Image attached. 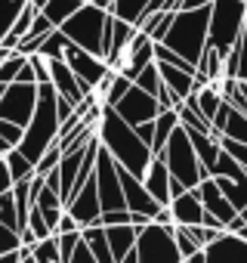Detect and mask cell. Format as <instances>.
<instances>
[{
  "instance_id": "94428289",
  "label": "cell",
  "mask_w": 247,
  "mask_h": 263,
  "mask_svg": "<svg viewBox=\"0 0 247 263\" xmlns=\"http://www.w3.org/2000/svg\"><path fill=\"white\" fill-rule=\"evenodd\" d=\"M80 4H93V0H80Z\"/></svg>"
},
{
  "instance_id": "74e56055",
  "label": "cell",
  "mask_w": 247,
  "mask_h": 263,
  "mask_svg": "<svg viewBox=\"0 0 247 263\" xmlns=\"http://www.w3.org/2000/svg\"><path fill=\"white\" fill-rule=\"evenodd\" d=\"M19 248H22V232L0 223V254H10V251H19Z\"/></svg>"
},
{
  "instance_id": "ffe728a7",
  "label": "cell",
  "mask_w": 247,
  "mask_h": 263,
  "mask_svg": "<svg viewBox=\"0 0 247 263\" xmlns=\"http://www.w3.org/2000/svg\"><path fill=\"white\" fill-rule=\"evenodd\" d=\"M189 102L213 124V118L219 115V108H222V102H225V96H222V90H219V81L216 84H204V87H198L192 96H189Z\"/></svg>"
},
{
  "instance_id": "e575fe53",
  "label": "cell",
  "mask_w": 247,
  "mask_h": 263,
  "mask_svg": "<svg viewBox=\"0 0 247 263\" xmlns=\"http://www.w3.org/2000/svg\"><path fill=\"white\" fill-rule=\"evenodd\" d=\"M22 232H31V235H34V241H44V238L56 235V232L50 229V223L44 220V214H40L37 208H31V214H28V226H25Z\"/></svg>"
},
{
  "instance_id": "4316f807",
  "label": "cell",
  "mask_w": 247,
  "mask_h": 263,
  "mask_svg": "<svg viewBox=\"0 0 247 263\" xmlns=\"http://www.w3.org/2000/svg\"><path fill=\"white\" fill-rule=\"evenodd\" d=\"M25 4L28 0H0V47H4L7 34L13 31V25H16L19 13L25 10Z\"/></svg>"
},
{
  "instance_id": "db71d44e",
  "label": "cell",
  "mask_w": 247,
  "mask_h": 263,
  "mask_svg": "<svg viewBox=\"0 0 247 263\" xmlns=\"http://www.w3.org/2000/svg\"><path fill=\"white\" fill-rule=\"evenodd\" d=\"M182 263H207V260H204V251H198V254H192V257L182 260Z\"/></svg>"
},
{
  "instance_id": "7c38bea8",
  "label": "cell",
  "mask_w": 247,
  "mask_h": 263,
  "mask_svg": "<svg viewBox=\"0 0 247 263\" xmlns=\"http://www.w3.org/2000/svg\"><path fill=\"white\" fill-rule=\"evenodd\" d=\"M47 62H50V84L56 87L59 96H65V99H71L74 105H80V102L93 93V90H90V87H87V84L68 68L65 59H47Z\"/></svg>"
},
{
  "instance_id": "e0dca14e",
  "label": "cell",
  "mask_w": 247,
  "mask_h": 263,
  "mask_svg": "<svg viewBox=\"0 0 247 263\" xmlns=\"http://www.w3.org/2000/svg\"><path fill=\"white\" fill-rule=\"evenodd\" d=\"M167 208H170V214H173V223H176V226H201V223H204V214H207L195 189H186V192H182V195H176Z\"/></svg>"
},
{
  "instance_id": "f546056e",
  "label": "cell",
  "mask_w": 247,
  "mask_h": 263,
  "mask_svg": "<svg viewBox=\"0 0 247 263\" xmlns=\"http://www.w3.org/2000/svg\"><path fill=\"white\" fill-rule=\"evenodd\" d=\"M4 161H7V171H10V180H13V183L28 180V177H34V174H37V171H34V164H31V161H28L19 149H13Z\"/></svg>"
},
{
  "instance_id": "52a82bcc",
  "label": "cell",
  "mask_w": 247,
  "mask_h": 263,
  "mask_svg": "<svg viewBox=\"0 0 247 263\" xmlns=\"http://www.w3.org/2000/svg\"><path fill=\"white\" fill-rule=\"evenodd\" d=\"M136 257L139 263H182V254L173 238V226L149 223L136 235Z\"/></svg>"
},
{
  "instance_id": "7a4b0ae2",
  "label": "cell",
  "mask_w": 247,
  "mask_h": 263,
  "mask_svg": "<svg viewBox=\"0 0 247 263\" xmlns=\"http://www.w3.org/2000/svg\"><path fill=\"white\" fill-rule=\"evenodd\" d=\"M56 87L53 84H37V105H34V115L22 134V143H19V152L37 167L40 155L59 143V134H62V118H59V108H56Z\"/></svg>"
},
{
  "instance_id": "6f0895ef",
  "label": "cell",
  "mask_w": 247,
  "mask_h": 263,
  "mask_svg": "<svg viewBox=\"0 0 247 263\" xmlns=\"http://www.w3.org/2000/svg\"><path fill=\"white\" fill-rule=\"evenodd\" d=\"M238 217H241V220L247 223V208H241V211H238Z\"/></svg>"
},
{
  "instance_id": "681fc988",
  "label": "cell",
  "mask_w": 247,
  "mask_h": 263,
  "mask_svg": "<svg viewBox=\"0 0 247 263\" xmlns=\"http://www.w3.org/2000/svg\"><path fill=\"white\" fill-rule=\"evenodd\" d=\"M201 7H213V0H182L179 10H201Z\"/></svg>"
},
{
  "instance_id": "b9f144b4",
  "label": "cell",
  "mask_w": 247,
  "mask_h": 263,
  "mask_svg": "<svg viewBox=\"0 0 247 263\" xmlns=\"http://www.w3.org/2000/svg\"><path fill=\"white\" fill-rule=\"evenodd\" d=\"M222 149H225V152H229V155H232V158H235V161H238V164L244 167V171H247V146H241V143H229V140H222Z\"/></svg>"
},
{
  "instance_id": "30bf717a",
  "label": "cell",
  "mask_w": 247,
  "mask_h": 263,
  "mask_svg": "<svg viewBox=\"0 0 247 263\" xmlns=\"http://www.w3.org/2000/svg\"><path fill=\"white\" fill-rule=\"evenodd\" d=\"M65 62H68V68H71V71H74V74H77L93 93L111 78V68H108L105 59H99V56H93V53L74 47V44H68V50H65Z\"/></svg>"
},
{
  "instance_id": "8d00e7d4",
  "label": "cell",
  "mask_w": 247,
  "mask_h": 263,
  "mask_svg": "<svg viewBox=\"0 0 247 263\" xmlns=\"http://www.w3.org/2000/svg\"><path fill=\"white\" fill-rule=\"evenodd\" d=\"M173 238H176V248H179L182 260H189L192 254H198V251H201V248H198V241L192 238V232H189L186 226H173Z\"/></svg>"
},
{
  "instance_id": "f5cc1de1",
  "label": "cell",
  "mask_w": 247,
  "mask_h": 263,
  "mask_svg": "<svg viewBox=\"0 0 247 263\" xmlns=\"http://www.w3.org/2000/svg\"><path fill=\"white\" fill-rule=\"evenodd\" d=\"M13 53H16V50H10V47H0V65H4V62L13 56Z\"/></svg>"
},
{
  "instance_id": "83f0119b",
  "label": "cell",
  "mask_w": 247,
  "mask_h": 263,
  "mask_svg": "<svg viewBox=\"0 0 247 263\" xmlns=\"http://www.w3.org/2000/svg\"><path fill=\"white\" fill-rule=\"evenodd\" d=\"M68 37L56 28V31H50L44 41H40V50L34 53V56H44V59H65V50H68Z\"/></svg>"
},
{
  "instance_id": "d590c367",
  "label": "cell",
  "mask_w": 247,
  "mask_h": 263,
  "mask_svg": "<svg viewBox=\"0 0 247 263\" xmlns=\"http://www.w3.org/2000/svg\"><path fill=\"white\" fill-rule=\"evenodd\" d=\"M59 161H62V146H59V143H53V146L40 155V161H37V167H34V171H37V177H47L50 171H56V167H59Z\"/></svg>"
},
{
  "instance_id": "277c9868",
  "label": "cell",
  "mask_w": 247,
  "mask_h": 263,
  "mask_svg": "<svg viewBox=\"0 0 247 263\" xmlns=\"http://www.w3.org/2000/svg\"><path fill=\"white\" fill-rule=\"evenodd\" d=\"M244 16H247V0H213L210 7V31L207 47L216 50L222 59L238 47L244 37Z\"/></svg>"
},
{
  "instance_id": "7bdbcfd3",
  "label": "cell",
  "mask_w": 247,
  "mask_h": 263,
  "mask_svg": "<svg viewBox=\"0 0 247 263\" xmlns=\"http://www.w3.org/2000/svg\"><path fill=\"white\" fill-rule=\"evenodd\" d=\"M65 232H80V226H77V220L65 211L62 217H59V226H56V235H65Z\"/></svg>"
},
{
  "instance_id": "cb8c5ba5",
  "label": "cell",
  "mask_w": 247,
  "mask_h": 263,
  "mask_svg": "<svg viewBox=\"0 0 247 263\" xmlns=\"http://www.w3.org/2000/svg\"><path fill=\"white\" fill-rule=\"evenodd\" d=\"M216 186L222 189V195L235 204V211L247 208V171L238 174V177H213Z\"/></svg>"
},
{
  "instance_id": "4fadbf2b",
  "label": "cell",
  "mask_w": 247,
  "mask_h": 263,
  "mask_svg": "<svg viewBox=\"0 0 247 263\" xmlns=\"http://www.w3.org/2000/svg\"><path fill=\"white\" fill-rule=\"evenodd\" d=\"M195 192H198V198H201V204H204V211L210 214V217H216L222 226H229L235 217H238V211H235V204L222 195V189L216 186V180L213 177H204L198 186H195Z\"/></svg>"
},
{
  "instance_id": "9c48e42d",
  "label": "cell",
  "mask_w": 247,
  "mask_h": 263,
  "mask_svg": "<svg viewBox=\"0 0 247 263\" xmlns=\"http://www.w3.org/2000/svg\"><path fill=\"white\" fill-rule=\"evenodd\" d=\"M123 121H127L130 127H142V124H149V121H155L158 115H161V105H158V99L152 96V93H146V90H139L136 84H130V90L123 93V99L117 102V105H111Z\"/></svg>"
},
{
  "instance_id": "60d3db41",
  "label": "cell",
  "mask_w": 247,
  "mask_h": 263,
  "mask_svg": "<svg viewBox=\"0 0 247 263\" xmlns=\"http://www.w3.org/2000/svg\"><path fill=\"white\" fill-rule=\"evenodd\" d=\"M50 31H56V28H53V22H50L44 13H37V16H34V22H31V31H28V34H31V37H47Z\"/></svg>"
},
{
  "instance_id": "5b68a950",
  "label": "cell",
  "mask_w": 247,
  "mask_h": 263,
  "mask_svg": "<svg viewBox=\"0 0 247 263\" xmlns=\"http://www.w3.org/2000/svg\"><path fill=\"white\" fill-rule=\"evenodd\" d=\"M108 19H111V13H105V10H99V7H93V4H84L59 31H62L74 47H80V50H87V53L105 59V53H108V50H105Z\"/></svg>"
},
{
  "instance_id": "ab89813d",
  "label": "cell",
  "mask_w": 247,
  "mask_h": 263,
  "mask_svg": "<svg viewBox=\"0 0 247 263\" xmlns=\"http://www.w3.org/2000/svg\"><path fill=\"white\" fill-rule=\"evenodd\" d=\"M130 223V211L127 208H120V211H102V217H99V226H127Z\"/></svg>"
},
{
  "instance_id": "f907efd6",
  "label": "cell",
  "mask_w": 247,
  "mask_h": 263,
  "mask_svg": "<svg viewBox=\"0 0 247 263\" xmlns=\"http://www.w3.org/2000/svg\"><path fill=\"white\" fill-rule=\"evenodd\" d=\"M152 223V217H146V214H130V226H136V229H146Z\"/></svg>"
},
{
  "instance_id": "d6a6232c",
  "label": "cell",
  "mask_w": 247,
  "mask_h": 263,
  "mask_svg": "<svg viewBox=\"0 0 247 263\" xmlns=\"http://www.w3.org/2000/svg\"><path fill=\"white\" fill-rule=\"evenodd\" d=\"M31 257H34L37 263H62V257H59V241H56V235H50V238L37 241V245L31 248Z\"/></svg>"
},
{
  "instance_id": "836d02e7",
  "label": "cell",
  "mask_w": 247,
  "mask_h": 263,
  "mask_svg": "<svg viewBox=\"0 0 247 263\" xmlns=\"http://www.w3.org/2000/svg\"><path fill=\"white\" fill-rule=\"evenodd\" d=\"M25 59L28 56H22V53H13L4 65H0V87H10V84H16V78H19V71H22V65H25Z\"/></svg>"
},
{
  "instance_id": "7402d4cb",
  "label": "cell",
  "mask_w": 247,
  "mask_h": 263,
  "mask_svg": "<svg viewBox=\"0 0 247 263\" xmlns=\"http://www.w3.org/2000/svg\"><path fill=\"white\" fill-rule=\"evenodd\" d=\"M176 127H179V111L176 108H161V115L155 118V137H152V155L155 158L164 152V146L173 137Z\"/></svg>"
},
{
  "instance_id": "816d5d0a",
  "label": "cell",
  "mask_w": 247,
  "mask_h": 263,
  "mask_svg": "<svg viewBox=\"0 0 247 263\" xmlns=\"http://www.w3.org/2000/svg\"><path fill=\"white\" fill-rule=\"evenodd\" d=\"M93 7H99V10L111 13V10H114V0H93Z\"/></svg>"
},
{
  "instance_id": "44dd1931",
  "label": "cell",
  "mask_w": 247,
  "mask_h": 263,
  "mask_svg": "<svg viewBox=\"0 0 247 263\" xmlns=\"http://www.w3.org/2000/svg\"><path fill=\"white\" fill-rule=\"evenodd\" d=\"M136 235H139V229L136 226H108L105 229V238H108V245H111V254H114V260L120 263L123 257H127L133 248H136Z\"/></svg>"
},
{
  "instance_id": "d4e9b609",
  "label": "cell",
  "mask_w": 247,
  "mask_h": 263,
  "mask_svg": "<svg viewBox=\"0 0 247 263\" xmlns=\"http://www.w3.org/2000/svg\"><path fill=\"white\" fill-rule=\"evenodd\" d=\"M152 7V0H114V10H111V16L114 19H120V22H130V25H136L139 28V22H142V16H146V10Z\"/></svg>"
},
{
  "instance_id": "484cf974",
  "label": "cell",
  "mask_w": 247,
  "mask_h": 263,
  "mask_svg": "<svg viewBox=\"0 0 247 263\" xmlns=\"http://www.w3.org/2000/svg\"><path fill=\"white\" fill-rule=\"evenodd\" d=\"M80 7H84L80 0H50V4H47L40 13L53 22V28H62V25H65V22H68Z\"/></svg>"
},
{
  "instance_id": "6125c7cd",
  "label": "cell",
  "mask_w": 247,
  "mask_h": 263,
  "mask_svg": "<svg viewBox=\"0 0 247 263\" xmlns=\"http://www.w3.org/2000/svg\"><path fill=\"white\" fill-rule=\"evenodd\" d=\"M4 90H7V87H0V96H4Z\"/></svg>"
},
{
  "instance_id": "6da1fadb",
  "label": "cell",
  "mask_w": 247,
  "mask_h": 263,
  "mask_svg": "<svg viewBox=\"0 0 247 263\" xmlns=\"http://www.w3.org/2000/svg\"><path fill=\"white\" fill-rule=\"evenodd\" d=\"M96 140H99V146L117 161V167H123V171H130L133 177H146V171H149V164H152V149H149V143L146 140H139V134L123 121L111 105H102V121H99V127H96Z\"/></svg>"
},
{
  "instance_id": "8992f818",
  "label": "cell",
  "mask_w": 247,
  "mask_h": 263,
  "mask_svg": "<svg viewBox=\"0 0 247 263\" xmlns=\"http://www.w3.org/2000/svg\"><path fill=\"white\" fill-rule=\"evenodd\" d=\"M158 158H164L170 177H173L176 183H182L186 189H195V186L207 177L204 167H201V161H198V152H195V146H192V140H189V130H186L182 124L173 130V137L167 140V146H164V152H161Z\"/></svg>"
},
{
  "instance_id": "c3c4849f",
  "label": "cell",
  "mask_w": 247,
  "mask_h": 263,
  "mask_svg": "<svg viewBox=\"0 0 247 263\" xmlns=\"http://www.w3.org/2000/svg\"><path fill=\"white\" fill-rule=\"evenodd\" d=\"M13 189V180H10V171H7V161L0 158V192H7Z\"/></svg>"
},
{
  "instance_id": "f6af8a7d",
  "label": "cell",
  "mask_w": 247,
  "mask_h": 263,
  "mask_svg": "<svg viewBox=\"0 0 247 263\" xmlns=\"http://www.w3.org/2000/svg\"><path fill=\"white\" fill-rule=\"evenodd\" d=\"M31 251L28 248H19V251H10V254H0V263H22Z\"/></svg>"
},
{
  "instance_id": "7dc6e473",
  "label": "cell",
  "mask_w": 247,
  "mask_h": 263,
  "mask_svg": "<svg viewBox=\"0 0 247 263\" xmlns=\"http://www.w3.org/2000/svg\"><path fill=\"white\" fill-rule=\"evenodd\" d=\"M19 84H37V78H34V68H31V62L25 59V65H22V71H19V78H16Z\"/></svg>"
},
{
  "instance_id": "bcb514c9",
  "label": "cell",
  "mask_w": 247,
  "mask_h": 263,
  "mask_svg": "<svg viewBox=\"0 0 247 263\" xmlns=\"http://www.w3.org/2000/svg\"><path fill=\"white\" fill-rule=\"evenodd\" d=\"M136 134H139V140H146L149 143V149H152V137H155V121H149V124H142V127H133Z\"/></svg>"
},
{
  "instance_id": "d6986e66",
  "label": "cell",
  "mask_w": 247,
  "mask_h": 263,
  "mask_svg": "<svg viewBox=\"0 0 247 263\" xmlns=\"http://www.w3.org/2000/svg\"><path fill=\"white\" fill-rule=\"evenodd\" d=\"M189 140H192V146L198 152V161H201L204 174L210 177V171H213V164H216V158L222 152V140L216 134H201V130H189Z\"/></svg>"
},
{
  "instance_id": "3957f363",
  "label": "cell",
  "mask_w": 247,
  "mask_h": 263,
  "mask_svg": "<svg viewBox=\"0 0 247 263\" xmlns=\"http://www.w3.org/2000/svg\"><path fill=\"white\" fill-rule=\"evenodd\" d=\"M207 31H210V7L201 10H179L170 22V31L164 34V47L173 50L179 59H186L192 68H198L204 50H207Z\"/></svg>"
},
{
  "instance_id": "11a10c76",
  "label": "cell",
  "mask_w": 247,
  "mask_h": 263,
  "mask_svg": "<svg viewBox=\"0 0 247 263\" xmlns=\"http://www.w3.org/2000/svg\"><path fill=\"white\" fill-rule=\"evenodd\" d=\"M120 263H139V257H136V248H133V251H130V254H127V257H123V260H120Z\"/></svg>"
},
{
  "instance_id": "ba28073f",
  "label": "cell",
  "mask_w": 247,
  "mask_h": 263,
  "mask_svg": "<svg viewBox=\"0 0 247 263\" xmlns=\"http://www.w3.org/2000/svg\"><path fill=\"white\" fill-rule=\"evenodd\" d=\"M34 105H37V84H10L0 96V118L4 121H13L19 127H28L31 115H34Z\"/></svg>"
},
{
  "instance_id": "f1b7e54d",
  "label": "cell",
  "mask_w": 247,
  "mask_h": 263,
  "mask_svg": "<svg viewBox=\"0 0 247 263\" xmlns=\"http://www.w3.org/2000/svg\"><path fill=\"white\" fill-rule=\"evenodd\" d=\"M22 134H25V127H19V124H13V121H4V118H0V158H7L13 149H19Z\"/></svg>"
},
{
  "instance_id": "91938a15",
  "label": "cell",
  "mask_w": 247,
  "mask_h": 263,
  "mask_svg": "<svg viewBox=\"0 0 247 263\" xmlns=\"http://www.w3.org/2000/svg\"><path fill=\"white\" fill-rule=\"evenodd\" d=\"M244 37H247V16H244Z\"/></svg>"
},
{
  "instance_id": "ee69618b",
  "label": "cell",
  "mask_w": 247,
  "mask_h": 263,
  "mask_svg": "<svg viewBox=\"0 0 247 263\" xmlns=\"http://www.w3.org/2000/svg\"><path fill=\"white\" fill-rule=\"evenodd\" d=\"M68 263H96V257L90 254V248L84 245V238H80V245H77V251L71 254V260Z\"/></svg>"
},
{
  "instance_id": "9a60e30c",
  "label": "cell",
  "mask_w": 247,
  "mask_h": 263,
  "mask_svg": "<svg viewBox=\"0 0 247 263\" xmlns=\"http://www.w3.org/2000/svg\"><path fill=\"white\" fill-rule=\"evenodd\" d=\"M213 134H216L219 140H229V143H241V146H247V111H241V108L222 102L219 115L213 118Z\"/></svg>"
},
{
  "instance_id": "ac0fdd59",
  "label": "cell",
  "mask_w": 247,
  "mask_h": 263,
  "mask_svg": "<svg viewBox=\"0 0 247 263\" xmlns=\"http://www.w3.org/2000/svg\"><path fill=\"white\" fill-rule=\"evenodd\" d=\"M170 183H173V177H170L164 158H152V164H149V171H146V177H142V186L149 189V195H152L161 208L170 204Z\"/></svg>"
},
{
  "instance_id": "8fae6325",
  "label": "cell",
  "mask_w": 247,
  "mask_h": 263,
  "mask_svg": "<svg viewBox=\"0 0 247 263\" xmlns=\"http://www.w3.org/2000/svg\"><path fill=\"white\" fill-rule=\"evenodd\" d=\"M65 211L77 220L80 229L87 226H99V217H102V204H99V192H96V177H90L65 204Z\"/></svg>"
},
{
  "instance_id": "603a6c76",
  "label": "cell",
  "mask_w": 247,
  "mask_h": 263,
  "mask_svg": "<svg viewBox=\"0 0 247 263\" xmlns=\"http://www.w3.org/2000/svg\"><path fill=\"white\" fill-rule=\"evenodd\" d=\"M80 238L90 248V254L96 257V263H117L111 254V245L105 238V226H87V229H80Z\"/></svg>"
},
{
  "instance_id": "2e32d148",
  "label": "cell",
  "mask_w": 247,
  "mask_h": 263,
  "mask_svg": "<svg viewBox=\"0 0 247 263\" xmlns=\"http://www.w3.org/2000/svg\"><path fill=\"white\" fill-rule=\"evenodd\" d=\"M204 260L207 263H247V241L241 235L222 232L213 245L204 248Z\"/></svg>"
},
{
  "instance_id": "9f6ffc18",
  "label": "cell",
  "mask_w": 247,
  "mask_h": 263,
  "mask_svg": "<svg viewBox=\"0 0 247 263\" xmlns=\"http://www.w3.org/2000/svg\"><path fill=\"white\" fill-rule=\"evenodd\" d=\"M28 4H31V7H37V10H44V7L50 4V0H28Z\"/></svg>"
},
{
  "instance_id": "f35d334b",
  "label": "cell",
  "mask_w": 247,
  "mask_h": 263,
  "mask_svg": "<svg viewBox=\"0 0 247 263\" xmlns=\"http://www.w3.org/2000/svg\"><path fill=\"white\" fill-rule=\"evenodd\" d=\"M56 241H59V257H62V263H68V260H71V254H74V251H77V245H80V232L56 235Z\"/></svg>"
},
{
  "instance_id": "be15d7a7",
  "label": "cell",
  "mask_w": 247,
  "mask_h": 263,
  "mask_svg": "<svg viewBox=\"0 0 247 263\" xmlns=\"http://www.w3.org/2000/svg\"><path fill=\"white\" fill-rule=\"evenodd\" d=\"M244 111H247V108H244Z\"/></svg>"
},
{
  "instance_id": "5bb4252c",
  "label": "cell",
  "mask_w": 247,
  "mask_h": 263,
  "mask_svg": "<svg viewBox=\"0 0 247 263\" xmlns=\"http://www.w3.org/2000/svg\"><path fill=\"white\" fill-rule=\"evenodd\" d=\"M120 189H123V201H127V211L130 214H146V217L155 220V214L161 211V204L149 195V189L142 186L139 177H133L130 171L120 167Z\"/></svg>"
},
{
  "instance_id": "4dcf8cb0",
  "label": "cell",
  "mask_w": 247,
  "mask_h": 263,
  "mask_svg": "<svg viewBox=\"0 0 247 263\" xmlns=\"http://www.w3.org/2000/svg\"><path fill=\"white\" fill-rule=\"evenodd\" d=\"M139 90H146V93H152L155 99H158V93L164 90V81H161V71H158V62H152V65H146L139 74H136V81H133Z\"/></svg>"
},
{
  "instance_id": "680465c9",
  "label": "cell",
  "mask_w": 247,
  "mask_h": 263,
  "mask_svg": "<svg viewBox=\"0 0 247 263\" xmlns=\"http://www.w3.org/2000/svg\"><path fill=\"white\" fill-rule=\"evenodd\" d=\"M22 263H37V260H34V257H31V254H28V257H25V260H22Z\"/></svg>"
},
{
  "instance_id": "1f68e13d",
  "label": "cell",
  "mask_w": 247,
  "mask_h": 263,
  "mask_svg": "<svg viewBox=\"0 0 247 263\" xmlns=\"http://www.w3.org/2000/svg\"><path fill=\"white\" fill-rule=\"evenodd\" d=\"M0 223L22 232V223H19V211H16V198H13V189L0 192Z\"/></svg>"
}]
</instances>
